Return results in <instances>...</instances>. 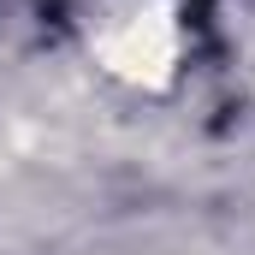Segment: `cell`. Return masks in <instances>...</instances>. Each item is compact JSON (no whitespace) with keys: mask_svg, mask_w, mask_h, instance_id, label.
Listing matches in <instances>:
<instances>
[{"mask_svg":"<svg viewBox=\"0 0 255 255\" xmlns=\"http://www.w3.org/2000/svg\"><path fill=\"white\" fill-rule=\"evenodd\" d=\"M190 54L178 0H95L89 60L125 89H172Z\"/></svg>","mask_w":255,"mask_h":255,"instance_id":"1","label":"cell"}]
</instances>
